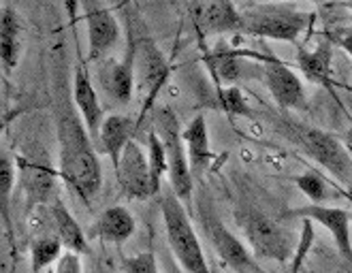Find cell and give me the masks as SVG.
<instances>
[{"label":"cell","mask_w":352,"mask_h":273,"mask_svg":"<svg viewBox=\"0 0 352 273\" xmlns=\"http://www.w3.org/2000/svg\"><path fill=\"white\" fill-rule=\"evenodd\" d=\"M56 131L60 148L58 171L71 188V193L90 205L100 193L102 171L86 124L67 98L56 102Z\"/></svg>","instance_id":"cell-1"},{"label":"cell","mask_w":352,"mask_h":273,"mask_svg":"<svg viewBox=\"0 0 352 273\" xmlns=\"http://www.w3.org/2000/svg\"><path fill=\"white\" fill-rule=\"evenodd\" d=\"M235 218L256 261L286 263L295 256L297 237L282 220L250 205L237 209Z\"/></svg>","instance_id":"cell-2"},{"label":"cell","mask_w":352,"mask_h":273,"mask_svg":"<svg viewBox=\"0 0 352 273\" xmlns=\"http://www.w3.org/2000/svg\"><path fill=\"white\" fill-rule=\"evenodd\" d=\"M282 129L331 177L344 186H352V154L336 135L291 120H284Z\"/></svg>","instance_id":"cell-3"},{"label":"cell","mask_w":352,"mask_h":273,"mask_svg":"<svg viewBox=\"0 0 352 273\" xmlns=\"http://www.w3.org/2000/svg\"><path fill=\"white\" fill-rule=\"evenodd\" d=\"M243 34L297 43L301 34L312 30L316 13L299 11L291 5H250L243 13Z\"/></svg>","instance_id":"cell-4"},{"label":"cell","mask_w":352,"mask_h":273,"mask_svg":"<svg viewBox=\"0 0 352 273\" xmlns=\"http://www.w3.org/2000/svg\"><path fill=\"white\" fill-rule=\"evenodd\" d=\"M160 212L171 252L179 267L186 273H212L210 265L205 261L201 241L195 233V226L190 222V216L186 212V205L173 193H167L160 199Z\"/></svg>","instance_id":"cell-5"},{"label":"cell","mask_w":352,"mask_h":273,"mask_svg":"<svg viewBox=\"0 0 352 273\" xmlns=\"http://www.w3.org/2000/svg\"><path fill=\"white\" fill-rule=\"evenodd\" d=\"M17 184L22 186L28 212L50 205L56 199V184L60 171L54 169L50 152L41 143H28L15 156Z\"/></svg>","instance_id":"cell-6"},{"label":"cell","mask_w":352,"mask_h":273,"mask_svg":"<svg viewBox=\"0 0 352 273\" xmlns=\"http://www.w3.org/2000/svg\"><path fill=\"white\" fill-rule=\"evenodd\" d=\"M154 126H156V133L164 145V152H167L171 193L184 205H190L195 175L190 169L188 152H186V143H184V131H179L177 116L169 107H158L154 113Z\"/></svg>","instance_id":"cell-7"},{"label":"cell","mask_w":352,"mask_h":273,"mask_svg":"<svg viewBox=\"0 0 352 273\" xmlns=\"http://www.w3.org/2000/svg\"><path fill=\"white\" fill-rule=\"evenodd\" d=\"M135 39L129 32V52L124 60L107 58L96 69V81L100 92L113 105H129L135 92Z\"/></svg>","instance_id":"cell-8"},{"label":"cell","mask_w":352,"mask_h":273,"mask_svg":"<svg viewBox=\"0 0 352 273\" xmlns=\"http://www.w3.org/2000/svg\"><path fill=\"white\" fill-rule=\"evenodd\" d=\"M203 224H205L207 235H210L214 250L218 252V256L222 259L226 267H231L235 273H267L258 265L252 252L243 245V241L235 237L216 216L203 212Z\"/></svg>","instance_id":"cell-9"},{"label":"cell","mask_w":352,"mask_h":273,"mask_svg":"<svg viewBox=\"0 0 352 273\" xmlns=\"http://www.w3.org/2000/svg\"><path fill=\"white\" fill-rule=\"evenodd\" d=\"M116 175H118V184L122 188V195L126 199L143 201V199L154 197L150 160L135 139L126 145V150H124L122 160L116 169Z\"/></svg>","instance_id":"cell-10"},{"label":"cell","mask_w":352,"mask_h":273,"mask_svg":"<svg viewBox=\"0 0 352 273\" xmlns=\"http://www.w3.org/2000/svg\"><path fill=\"white\" fill-rule=\"evenodd\" d=\"M265 86L272 92L274 100L286 111H297V109H307V92L301 77L291 69L286 67L284 62L276 58H267L265 60Z\"/></svg>","instance_id":"cell-11"},{"label":"cell","mask_w":352,"mask_h":273,"mask_svg":"<svg viewBox=\"0 0 352 273\" xmlns=\"http://www.w3.org/2000/svg\"><path fill=\"white\" fill-rule=\"evenodd\" d=\"M284 218H297V220H312L320 226H324L340 250L344 261L352 265V237H350V214L340 207H329V205H314L309 203L305 207H297L286 212Z\"/></svg>","instance_id":"cell-12"},{"label":"cell","mask_w":352,"mask_h":273,"mask_svg":"<svg viewBox=\"0 0 352 273\" xmlns=\"http://www.w3.org/2000/svg\"><path fill=\"white\" fill-rule=\"evenodd\" d=\"M84 15L88 24V43H90V60L105 58L109 50H113L120 41V24L111 9L96 5V3H84Z\"/></svg>","instance_id":"cell-13"},{"label":"cell","mask_w":352,"mask_h":273,"mask_svg":"<svg viewBox=\"0 0 352 273\" xmlns=\"http://www.w3.org/2000/svg\"><path fill=\"white\" fill-rule=\"evenodd\" d=\"M73 100H75V107H77L81 120H84L90 137L98 139L100 126H102V122H105V109H102L100 96H98L94 83H92V79H90V75H88V71L84 67L75 69Z\"/></svg>","instance_id":"cell-14"},{"label":"cell","mask_w":352,"mask_h":273,"mask_svg":"<svg viewBox=\"0 0 352 273\" xmlns=\"http://www.w3.org/2000/svg\"><path fill=\"white\" fill-rule=\"evenodd\" d=\"M197 11V22L207 34H226L243 30V15L233 3H199L192 7Z\"/></svg>","instance_id":"cell-15"},{"label":"cell","mask_w":352,"mask_h":273,"mask_svg":"<svg viewBox=\"0 0 352 273\" xmlns=\"http://www.w3.org/2000/svg\"><path fill=\"white\" fill-rule=\"evenodd\" d=\"M331 62H333V45L327 36L318 39L312 47L301 45L297 52V67L303 71V75L320 83L324 88L333 86V79H331Z\"/></svg>","instance_id":"cell-16"},{"label":"cell","mask_w":352,"mask_h":273,"mask_svg":"<svg viewBox=\"0 0 352 273\" xmlns=\"http://www.w3.org/2000/svg\"><path fill=\"white\" fill-rule=\"evenodd\" d=\"M137 222L126 207L113 205L102 212L90 228V239H102L107 243H124L135 235Z\"/></svg>","instance_id":"cell-17"},{"label":"cell","mask_w":352,"mask_h":273,"mask_svg":"<svg viewBox=\"0 0 352 273\" xmlns=\"http://www.w3.org/2000/svg\"><path fill=\"white\" fill-rule=\"evenodd\" d=\"M133 133H135V120L131 116H122V113L107 116L100 126L98 143H100L102 152L109 156L116 169L122 160L124 150H126V145L133 141Z\"/></svg>","instance_id":"cell-18"},{"label":"cell","mask_w":352,"mask_h":273,"mask_svg":"<svg viewBox=\"0 0 352 273\" xmlns=\"http://www.w3.org/2000/svg\"><path fill=\"white\" fill-rule=\"evenodd\" d=\"M47 216H50V224L54 235L62 241L65 250H73V252H86L88 248V237L84 233V228L79 226V222L75 220V216L67 209V205L62 203L58 197L47 205Z\"/></svg>","instance_id":"cell-19"},{"label":"cell","mask_w":352,"mask_h":273,"mask_svg":"<svg viewBox=\"0 0 352 273\" xmlns=\"http://www.w3.org/2000/svg\"><path fill=\"white\" fill-rule=\"evenodd\" d=\"M184 143L188 152L192 175L203 173L212 162V143H210V131L203 116H197L188 126L184 129Z\"/></svg>","instance_id":"cell-20"},{"label":"cell","mask_w":352,"mask_h":273,"mask_svg":"<svg viewBox=\"0 0 352 273\" xmlns=\"http://www.w3.org/2000/svg\"><path fill=\"white\" fill-rule=\"evenodd\" d=\"M0 30H3V69L11 73L17 67L19 54H22V24L13 9V5L3 7V22H0Z\"/></svg>","instance_id":"cell-21"},{"label":"cell","mask_w":352,"mask_h":273,"mask_svg":"<svg viewBox=\"0 0 352 273\" xmlns=\"http://www.w3.org/2000/svg\"><path fill=\"white\" fill-rule=\"evenodd\" d=\"M62 252H65V245L62 241L56 237V235H43L34 239L32 248H30V267L34 273L43 271L45 267L54 265L60 256Z\"/></svg>","instance_id":"cell-22"},{"label":"cell","mask_w":352,"mask_h":273,"mask_svg":"<svg viewBox=\"0 0 352 273\" xmlns=\"http://www.w3.org/2000/svg\"><path fill=\"white\" fill-rule=\"evenodd\" d=\"M148 160L152 173V188L154 195H158L162 188V177L169 175V164H167V152H164V145L156 131L148 133Z\"/></svg>","instance_id":"cell-23"},{"label":"cell","mask_w":352,"mask_h":273,"mask_svg":"<svg viewBox=\"0 0 352 273\" xmlns=\"http://www.w3.org/2000/svg\"><path fill=\"white\" fill-rule=\"evenodd\" d=\"M207 65L214 71V75L222 81H235L241 75V54L220 50L207 58Z\"/></svg>","instance_id":"cell-24"},{"label":"cell","mask_w":352,"mask_h":273,"mask_svg":"<svg viewBox=\"0 0 352 273\" xmlns=\"http://www.w3.org/2000/svg\"><path fill=\"white\" fill-rule=\"evenodd\" d=\"M295 184L314 205H320L331 199V188L327 186V179L322 175H318L316 171H305V173L297 175Z\"/></svg>","instance_id":"cell-25"},{"label":"cell","mask_w":352,"mask_h":273,"mask_svg":"<svg viewBox=\"0 0 352 273\" xmlns=\"http://www.w3.org/2000/svg\"><path fill=\"white\" fill-rule=\"evenodd\" d=\"M216 105H218L222 111L229 113V116H250L252 113V109L248 107L245 96L235 86L218 88V92H216Z\"/></svg>","instance_id":"cell-26"},{"label":"cell","mask_w":352,"mask_h":273,"mask_svg":"<svg viewBox=\"0 0 352 273\" xmlns=\"http://www.w3.org/2000/svg\"><path fill=\"white\" fill-rule=\"evenodd\" d=\"M17 182V162L11 154L3 152L0 154V199H3V207H9V199L13 193V186Z\"/></svg>","instance_id":"cell-27"},{"label":"cell","mask_w":352,"mask_h":273,"mask_svg":"<svg viewBox=\"0 0 352 273\" xmlns=\"http://www.w3.org/2000/svg\"><path fill=\"white\" fill-rule=\"evenodd\" d=\"M122 273H160V269L152 252H141L122 261Z\"/></svg>","instance_id":"cell-28"},{"label":"cell","mask_w":352,"mask_h":273,"mask_svg":"<svg viewBox=\"0 0 352 273\" xmlns=\"http://www.w3.org/2000/svg\"><path fill=\"white\" fill-rule=\"evenodd\" d=\"M303 228H301V237L297 241V250H295V261L291 265V273H299V267L303 265L307 252L312 250L314 243V222L312 220H301Z\"/></svg>","instance_id":"cell-29"},{"label":"cell","mask_w":352,"mask_h":273,"mask_svg":"<svg viewBox=\"0 0 352 273\" xmlns=\"http://www.w3.org/2000/svg\"><path fill=\"white\" fill-rule=\"evenodd\" d=\"M54 273H84V265H81V254L73 250H65L62 256L56 261Z\"/></svg>","instance_id":"cell-30"},{"label":"cell","mask_w":352,"mask_h":273,"mask_svg":"<svg viewBox=\"0 0 352 273\" xmlns=\"http://www.w3.org/2000/svg\"><path fill=\"white\" fill-rule=\"evenodd\" d=\"M331 45L333 47H340L344 50L350 58H352V26H340V28H331L327 34H324Z\"/></svg>","instance_id":"cell-31"},{"label":"cell","mask_w":352,"mask_h":273,"mask_svg":"<svg viewBox=\"0 0 352 273\" xmlns=\"http://www.w3.org/2000/svg\"><path fill=\"white\" fill-rule=\"evenodd\" d=\"M344 9H350L352 11V3H344Z\"/></svg>","instance_id":"cell-32"},{"label":"cell","mask_w":352,"mask_h":273,"mask_svg":"<svg viewBox=\"0 0 352 273\" xmlns=\"http://www.w3.org/2000/svg\"><path fill=\"white\" fill-rule=\"evenodd\" d=\"M346 199H348V201L352 203V195H350V193H346Z\"/></svg>","instance_id":"cell-33"},{"label":"cell","mask_w":352,"mask_h":273,"mask_svg":"<svg viewBox=\"0 0 352 273\" xmlns=\"http://www.w3.org/2000/svg\"><path fill=\"white\" fill-rule=\"evenodd\" d=\"M9 273H15V265H13V267H11V271H9Z\"/></svg>","instance_id":"cell-34"}]
</instances>
